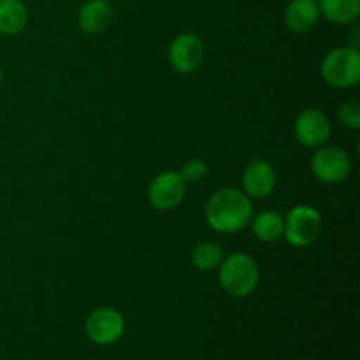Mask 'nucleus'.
<instances>
[{
	"mask_svg": "<svg viewBox=\"0 0 360 360\" xmlns=\"http://www.w3.org/2000/svg\"><path fill=\"white\" fill-rule=\"evenodd\" d=\"M224 257V248L220 245H217V243H199L192 250V266L197 271H202V273H211V271H217L220 267Z\"/></svg>",
	"mask_w": 360,
	"mask_h": 360,
	"instance_id": "16",
	"label": "nucleus"
},
{
	"mask_svg": "<svg viewBox=\"0 0 360 360\" xmlns=\"http://www.w3.org/2000/svg\"><path fill=\"white\" fill-rule=\"evenodd\" d=\"M253 236L262 243H276L283 239L285 218L276 211H262L250 221Z\"/></svg>",
	"mask_w": 360,
	"mask_h": 360,
	"instance_id": "14",
	"label": "nucleus"
},
{
	"mask_svg": "<svg viewBox=\"0 0 360 360\" xmlns=\"http://www.w3.org/2000/svg\"><path fill=\"white\" fill-rule=\"evenodd\" d=\"M21 2H27V0H21Z\"/></svg>",
	"mask_w": 360,
	"mask_h": 360,
	"instance_id": "20",
	"label": "nucleus"
},
{
	"mask_svg": "<svg viewBox=\"0 0 360 360\" xmlns=\"http://www.w3.org/2000/svg\"><path fill=\"white\" fill-rule=\"evenodd\" d=\"M320 16L334 25H354L360 16V0H316Z\"/></svg>",
	"mask_w": 360,
	"mask_h": 360,
	"instance_id": "13",
	"label": "nucleus"
},
{
	"mask_svg": "<svg viewBox=\"0 0 360 360\" xmlns=\"http://www.w3.org/2000/svg\"><path fill=\"white\" fill-rule=\"evenodd\" d=\"M84 330L95 345L108 347L125 334V316L115 308H97L88 315Z\"/></svg>",
	"mask_w": 360,
	"mask_h": 360,
	"instance_id": "8",
	"label": "nucleus"
},
{
	"mask_svg": "<svg viewBox=\"0 0 360 360\" xmlns=\"http://www.w3.org/2000/svg\"><path fill=\"white\" fill-rule=\"evenodd\" d=\"M188 183L179 171H164L151 179L148 186V200L157 211H171L183 202Z\"/></svg>",
	"mask_w": 360,
	"mask_h": 360,
	"instance_id": "7",
	"label": "nucleus"
},
{
	"mask_svg": "<svg viewBox=\"0 0 360 360\" xmlns=\"http://www.w3.org/2000/svg\"><path fill=\"white\" fill-rule=\"evenodd\" d=\"M179 174L183 176L186 183H200L207 176V164L200 158H192V160H186L183 164Z\"/></svg>",
	"mask_w": 360,
	"mask_h": 360,
	"instance_id": "18",
	"label": "nucleus"
},
{
	"mask_svg": "<svg viewBox=\"0 0 360 360\" xmlns=\"http://www.w3.org/2000/svg\"><path fill=\"white\" fill-rule=\"evenodd\" d=\"M28 9L21 0H0V34L18 35L27 28Z\"/></svg>",
	"mask_w": 360,
	"mask_h": 360,
	"instance_id": "15",
	"label": "nucleus"
},
{
	"mask_svg": "<svg viewBox=\"0 0 360 360\" xmlns=\"http://www.w3.org/2000/svg\"><path fill=\"white\" fill-rule=\"evenodd\" d=\"M294 134L301 146L316 150L329 141L330 134H333V125H330L329 116L322 109L309 108L299 112V116L295 118Z\"/></svg>",
	"mask_w": 360,
	"mask_h": 360,
	"instance_id": "9",
	"label": "nucleus"
},
{
	"mask_svg": "<svg viewBox=\"0 0 360 360\" xmlns=\"http://www.w3.org/2000/svg\"><path fill=\"white\" fill-rule=\"evenodd\" d=\"M218 280L231 297H248L260 283V267L248 253L234 252L221 260L218 267Z\"/></svg>",
	"mask_w": 360,
	"mask_h": 360,
	"instance_id": "2",
	"label": "nucleus"
},
{
	"mask_svg": "<svg viewBox=\"0 0 360 360\" xmlns=\"http://www.w3.org/2000/svg\"><path fill=\"white\" fill-rule=\"evenodd\" d=\"M243 192L250 199H266L276 190L278 174L273 164L262 158H255L245 167L241 176Z\"/></svg>",
	"mask_w": 360,
	"mask_h": 360,
	"instance_id": "10",
	"label": "nucleus"
},
{
	"mask_svg": "<svg viewBox=\"0 0 360 360\" xmlns=\"http://www.w3.org/2000/svg\"><path fill=\"white\" fill-rule=\"evenodd\" d=\"M323 81L338 90L357 86L360 81V51L354 46H340L326 53L320 63Z\"/></svg>",
	"mask_w": 360,
	"mask_h": 360,
	"instance_id": "3",
	"label": "nucleus"
},
{
	"mask_svg": "<svg viewBox=\"0 0 360 360\" xmlns=\"http://www.w3.org/2000/svg\"><path fill=\"white\" fill-rule=\"evenodd\" d=\"M206 221L214 232L236 234L250 225L253 218V200L243 190L220 188L211 193L204 207Z\"/></svg>",
	"mask_w": 360,
	"mask_h": 360,
	"instance_id": "1",
	"label": "nucleus"
},
{
	"mask_svg": "<svg viewBox=\"0 0 360 360\" xmlns=\"http://www.w3.org/2000/svg\"><path fill=\"white\" fill-rule=\"evenodd\" d=\"M313 176L326 185H341L352 174V158L340 146H320L309 162Z\"/></svg>",
	"mask_w": 360,
	"mask_h": 360,
	"instance_id": "5",
	"label": "nucleus"
},
{
	"mask_svg": "<svg viewBox=\"0 0 360 360\" xmlns=\"http://www.w3.org/2000/svg\"><path fill=\"white\" fill-rule=\"evenodd\" d=\"M2 79H4V72H2V67H0V83H2Z\"/></svg>",
	"mask_w": 360,
	"mask_h": 360,
	"instance_id": "19",
	"label": "nucleus"
},
{
	"mask_svg": "<svg viewBox=\"0 0 360 360\" xmlns=\"http://www.w3.org/2000/svg\"><path fill=\"white\" fill-rule=\"evenodd\" d=\"M322 232V214L309 204H297L285 217L283 239L294 248L315 245Z\"/></svg>",
	"mask_w": 360,
	"mask_h": 360,
	"instance_id": "4",
	"label": "nucleus"
},
{
	"mask_svg": "<svg viewBox=\"0 0 360 360\" xmlns=\"http://www.w3.org/2000/svg\"><path fill=\"white\" fill-rule=\"evenodd\" d=\"M320 9L316 0H290L285 7V27L292 34H308L319 25Z\"/></svg>",
	"mask_w": 360,
	"mask_h": 360,
	"instance_id": "12",
	"label": "nucleus"
},
{
	"mask_svg": "<svg viewBox=\"0 0 360 360\" xmlns=\"http://www.w3.org/2000/svg\"><path fill=\"white\" fill-rule=\"evenodd\" d=\"M115 18V11L108 0H86L77 13V25L88 35L108 30Z\"/></svg>",
	"mask_w": 360,
	"mask_h": 360,
	"instance_id": "11",
	"label": "nucleus"
},
{
	"mask_svg": "<svg viewBox=\"0 0 360 360\" xmlns=\"http://www.w3.org/2000/svg\"><path fill=\"white\" fill-rule=\"evenodd\" d=\"M169 63L179 74H193L204 65L206 46L199 35L185 32L172 39L167 51Z\"/></svg>",
	"mask_w": 360,
	"mask_h": 360,
	"instance_id": "6",
	"label": "nucleus"
},
{
	"mask_svg": "<svg viewBox=\"0 0 360 360\" xmlns=\"http://www.w3.org/2000/svg\"><path fill=\"white\" fill-rule=\"evenodd\" d=\"M338 122L352 130L360 129V102L347 101L338 108Z\"/></svg>",
	"mask_w": 360,
	"mask_h": 360,
	"instance_id": "17",
	"label": "nucleus"
}]
</instances>
